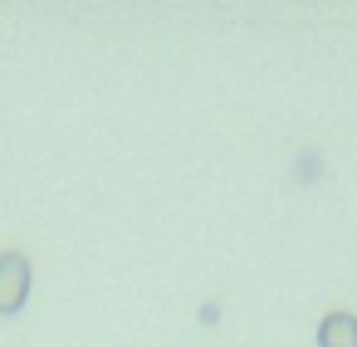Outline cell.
Here are the masks:
<instances>
[{"label":"cell","instance_id":"cell-1","mask_svg":"<svg viewBox=\"0 0 357 347\" xmlns=\"http://www.w3.org/2000/svg\"><path fill=\"white\" fill-rule=\"evenodd\" d=\"M30 298V259L25 254H0V313H20Z\"/></svg>","mask_w":357,"mask_h":347},{"label":"cell","instance_id":"cell-2","mask_svg":"<svg viewBox=\"0 0 357 347\" xmlns=\"http://www.w3.org/2000/svg\"><path fill=\"white\" fill-rule=\"evenodd\" d=\"M318 347H357V318L352 313H328L318 323Z\"/></svg>","mask_w":357,"mask_h":347}]
</instances>
